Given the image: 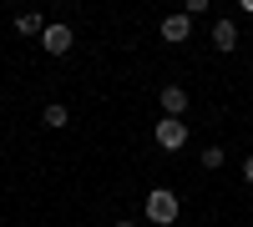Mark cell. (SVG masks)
Returning a JSON list of instances; mask_svg holds the SVG:
<instances>
[{"label":"cell","mask_w":253,"mask_h":227,"mask_svg":"<svg viewBox=\"0 0 253 227\" xmlns=\"http://www.w3.org/2000/svg\"><path fill=\"white\" fill-rule=\"evenodd\" d=\"M177 212H182V202L167 192V187H157V192H147V217H152L157 227H172L177 222Z\"/></svg>","instance_id":"6da1fadb"},{"label":"cell","mask_w":253,"mask_h":227,"mask_svg":"<svg viewBox=\"0 0 253 227\" xmlns=\"http://www.w3.org/2000/svg\"><path fill=\"white\" fill-rule=\"evenodd\" d=\"M157 147H162V152H182V147H187V121L162 116V121H157Z\"/></svg>","instance_id":"7a4b0ae2"},{"label":"cell","mask_w":253,"mask_h":227,"mask_svg":"<svg viewBox=\"0 0 253 227\" xmlns=\"http://www.w3.org/2000/svg\"><path fill=\"white\" fill-rule=\"evenodd\" d=\"M71 40H76V35H71V26H61V20H51V26L41 31V46H46L51 56H66V51H71Z\"/></svg>","instance_id":"3957f363"},{"label":"cell","mask_w":253,"mask_h":227,"mask_svg":"<svg viewBox=\"0 0 253 227\" xmlns=\"http://www.w3.org/2000/svg\"><path fill=\"white\" fill-rule=\"evenodd\" d=\"M187 35H193V20H187V10H177V15H167V20H162V40L182 46Z\"/></svg>","instance_id":"277c9868"},{"label":"cell","mask_w":253,"mask_h":227,"mask_svg":"<svg viewBox=\"0 0 253 227\" xmlns=\"http://www.w3.org/2000/svg\"><path fill=\"white\" fill-rule=\"evenodd\" d=\"M157 101H162V111L172 116V121H182V111H187V91H182V86H162Z\"/></svg>","instance_id":"5b68a950"},{"label":"cell","mask_w":253,"mask_h":227,"mask_svg":"<svg viewBox=\"0 0 253 227\" xmlns=\"http://www.w3.org/2000/svg\"><path fill=\"white\" fill-rule=\"evenodd\" d=\"M213 46L218 51H233L238 46V26H233V20H218V26H213Z\"/></svg>","instance_id":"8992f818"},{"label":"cell","mask_w":253,"mask_h":227,"mask_svg":"<svg viewBox=\"0 0 253 227\" xmlns=\"http://www.w3.org/2000/svg\"><path fill=\"white\" fill-rule=\"evenodd\" d=\"M41 121H46V127H51V131H61V127H71V111H66V106H61V101H51V106H46V111H41Z\"/></svg>","instance_id":"52a82bcc"},{"label":"cell","mask_w":253,"mask_h":227,"mask_svg":"<svg viewBox=\"0 0 253 227\" xmlns=\"http://www.w3.org/2000/svg\"><path fill=\"white\" fill-rule=\"evenodd\" d=\"M15 31H20V35H41V31H46V20L31 10V15H20V20H15Z\"/></svg>","instance_id":"ba28073f"},{"label":"cell","mask_w":253,"mask_h":227,"mask_svg":"<svg viewBox=\"0 0 253 227\" xmlns=\"http://www.w3.org/2000/svg\"><path fill=\"white\" fill-rule=\"evenodd\" d=\"M198 162H203V167H208V172H218V167H223V147H208V152H203Z\"/></svg>","instance_id":"9c48e42d"},{"label":"cell","mask_w":253,"mask_h":227,"mask_svg":"<svg viewBox=\"0 0 253 227\" xmlns=\"http://www.w3.org/2000/svg\"><path fill=\"white\" fill-rule=\"evenodd\" d=\"M243 182H248V187H253V157L243 162Z\"/></svg>","instance_id":"30bf717a"},{"label":"cell","mask_w":253,"mask_h":227,"mask_svg":"<svg viewBox=\"0 0 253 227\" xmlns=\"http://www.w3.org/2000/svg\"><path fill=\"white\" fill-rule=\"evenodd\" d=\"M112 227H132V222H112Z\"/></svg>","instance_id":"8fae6325"}]
</instances>
